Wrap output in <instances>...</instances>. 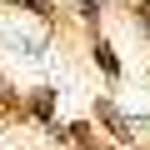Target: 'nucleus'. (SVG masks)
<instances>
[{"label":"nucleus","mask_w":150,"mask_h":150,"mask_svg":"<svg viewBox=\"0 0 150 150\" xmlns=\"http://www.w3.org/2000/svg\"><path fill=\"white\" fill-rule=\"evenodd\" d=\"M95 110H100V120H105V125H110V130H115V135H120V140H130V125H125V115H120V110H115V105H110V100H100V105H95Z\"/></svg>","instance_id":"obj_1"},{"label":"nucleus","mask_w":150,"mask_h":150,"mask_svg":"<svg viewBox=\"0 0 150 150\" xmlns=\"http://www.w3.org/2000/svg\"><path fill=\"white\" fill-rule=\"evenodd\" d=\"M95 60H100V70H105V75H120V60L110 55V45H95Z\"/></svg>","instance_id":"obj_2"},{"label":"nucleus","mask_w":150,"mask_h":150,"mask_svg":"<svg viewBox=\"0 0 150 150\" xmlns=\"http://www.w3.org/2000/svg\"><path fill=\"white\" fill-rule=\"evenodd\" d=\"M35 115H40V120H50V90H40V95H35Z\"/></svg>","instance_id":"obj_3"},{"label":"nucleus","mask_w":150,"mask_h":150,"mask_svg":"<svg viewBox=\"0 0 150 150\" xmlns=\"http://www.w3.org/2000/svg\"><path fill=\"white\" fill-rule=\"evenodd\" d=\"M25 5H30V10H40V15H45V10H50V0H25Z\"/></svg>","instance_id":"obj_4"},{"label":"nucleus","mask_w":150,"mask_h":150,"mask_svg":"<svg viewBox=\"0 0 150 150\" xmlns=\"http://www.w3.org/2000/svg\"><path fill=\"white\" fill-rule=\"evenodd\" d=\"M140 20H145V30H150V5H140Z\"/></svg>","instance_id":"obj_5"}]
</instances>
